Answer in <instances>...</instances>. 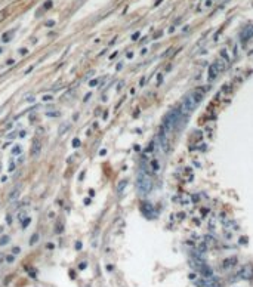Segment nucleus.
I'll list each match as a JSON object with an SVG mask.
<instances>
[{
  "instance_id": "3",
  "label": "nucleus",
  "mask_w": 253,
  "mask_h": 287,
  "mask_svg": "<svg viewBox=\"0 0 253 287\" xmlns=\"http://www.w3.org/2000/svg\"><path fill=\"white\" fill-rule=\"evenodd\" d=\"M196 107H197V102H196V99L193 98V95L191 93L186 95L184 98V101H182V111H184L185 114H191L196 110Z\"/></svg>"
},
{
  "instance_id": "37",
  "label": "nucleus",
  "mask_w": 253,
  "mask_h": 287,
  "mask_svg": "<svg viewBox=\"0 0 253 287\" xmlns=\"http://www.w3.org/2000/svg\"><path fill=\"white\" fill-rule=\"evenodd\" d=\"M138 37H139V33H135V34L132 36V40H136Z\"/></svg>"
},
{
  "instance_id": "13",
  "label": "nucleus",
  "mask_w": 253,
  "mask_h": 287,
  "mask_svg": "<svg viewBox=\"0 0 253 287\" xmlns=\"http://www.w3.org/2000/svg\"><path fill=\"white\" fill-rule=\"evenodd\" d=\"M198 271L203 274V277H213V271H212V268H210V266H207L206 264L203 265V266H201Z\"/></svg>"
},
{
  "instance_id": "6",
  "label": "nucleus",
  "mask_w": 253,
  "mask_h": 287,
  "mask_svg": "<svg viewBox=\"0 0 253 287\" xmlns=\"http://www.w3.org/2000/svg\"><path fill=\"white\" fill-rule=\"evenodd\" d=\"M159 144H160L161 149L164 151V152H167L169 151V139H167V132L161 127L160 132H159Z\"/></svg>"
},
{
  "instance_id": "20",
  "label": "nucleus",
  "mask_w": 253,
  "mask_h": 287,
  "mask_svg": "<svg viewBox=\"0 0 253 287\" xmlns=\"http://www.w3.org/2000/svg\"><path fill=\"white\" fill-rule=\"evenodd\" d=\"M30 222H31V218H28V216H27V218H25V220H22V224H21V225H22V230H24V228H27V227L30 225Z\"/></svg>"
},
{
  "instance_id": "24",
  "label": "nucleus",
  "mask_w": 253,
  "mask_h": 287,
  "mask_svg": "<svg viewBox=\"0 0 253 287\" xmlns=\"http://www.w3.org/2000/svg\"><path fill=\"white\" fill-rule=\"evenodd\" d=\"M79 145H80V139H77V138H76L74 141H73V147H74V148H77Z\"/></svg>"
},
{
  "instance_id": "12",
  "label": "nucleus",
  "mask_w": 253,
  "mask_h": 287,
  "mask_svg": "<svg viewBox=\"0 0 253 287\" xmlns=\"http://www.w3.org/2000/svg\"><path fill=\"white\" fill-rule=\"evenodd\" d=\"M191 95H193V98L196 99L197 104H200L201 101H203V98H204V92H203V89H196V91L191 93Z\"/></svg>"
},
{
  "instance_id": "15",
  "label": "nucleus",
  "mask_w": 253,
  "mask_h": 287,
  "mask_svg": "<svg viewBox=\"0 0 253 287\" xmlns=\"http://www.w3.org/2000/svg\"><path fill=\"white\" fill-rule=\"evenodd\" d=\"M13 34H15V31H13V30H11V31H6L5 34L2 36V40H3L5 43H8V42H9V39H11V37H13Z\"/></svg>"
},
{
  "instance_id": "23",
  "label": "nucleus",
  "mask_w": 253,
  "mask_h": 287,
  "mask_svg": "<svg viewBox=\"0 0 253 287\" xmlns=\"http://www.w3.org/2000/svg\"><path fill=\"white\" fill-rule=\"evenodd\" d=\"M221 56L224 58L225 61H230V56H228V53H227V50L224 49V50H221Z\"/></svg>"
},
{
  "instance_id": "21",
  "label": "nucleus",
  "mask_w": 253,
  "mask_h": 287,
  "mask_svg": "<svg viewBox=\"0 0 253 287\" xmlns=\"http://www.w3.org/2000/svg\"><path fill=\"white\" fill-rule=\"evenodd\" d=\"M8 243H9V237H8V235H5V237L0 238V246H5V244H8Z\"/></svg>"
},
{
  "instance_id": "10",
  "label": "nucleus",
  "mask_w": 253,
  "mask_h": 287,
  "mask_svg": "<svg viewBox=\"0 0 253 287\" xmlns=\"http://www.w3.org/2000/svg\"><path fill=\"white\" fill-rule=\"evenodd\" d=\"M252 37H253V25H250V27H247V28L243 31L241 40H243V42H249Z\"/></svg>"
},
{
  "instance_id": "9",
  "label": "nucleus",
  "mask_w": 253,
  "mask_h": 287,
  "mask_svg": "<svg viewBox=\"0 0 253 287\" xmlns=\"http://www.w3.org/2000/svg\"><path fill=\"white\" fill-rule=\"evenodd\" d=\"M40 149H42V144H40V141H34V144H33V147H31V157H33V159L39 157Z\"/></svg>"
},
{
  "instance_id": "30",
  "label": "nucleus",
  "mask_w": 253,
  "mask_h": 287,
  "mask_svg": "<svg viewBox=\"0 0 253 287\" xmlns=\"http://www.w3.org/2000/svg\"><path fill=\"white\" fill-rule=\"evenodd\" d=\"M12 252H13V255H18V253L21 252V249H19V247H13V249H12Z\"/></svg>"
},
{
  "instance_id": "16",
  "label": "nucleus",
  "mask_w": 253,
  "mask_h": 287,
  "mask_svg": "<svg viewBox=\"0 0 253 287\" xmlns=\"http://www.w3.org/2000/svg\"><path fill=\"white\" fill-rule=\"evenodd\" d=\"M237 264V258H231V259H227L224 262V268H230V266H234Z\"/></svg>"
},
{
  "instance_id": "29",
  "label": "nucleus",
  "mask_w": 253,
  "mask_h": 287,
  "mask_svg": "<svg viewBox=\"0 0 253 287\" xmlns=\"http://www.w3.org/2000/svg\"><path fill=\"white\" fill-rule=\"evenodd\" d=\"M52 99H53V98H52L50 95H45V96H43V101H52Z\"/></svg>"
},
{
  "instance_id": "2",
  "label": "nucleus",
  "mask_w": 253,
  "mask_h": 287,
  "mask_svg": "<svg viewBox=\"0 0 253 287\" xmlns=\"http://www.w3.org/2000/svg\"><path fill=\"white\" fill-rule=\"evenodd\" d=\"M179 115H181V113L178 110H173L170 113H167V114L164 115V118H163V126L161 127L169 133L173 127L176 126V123L179 121Z\"/></svg>"
},
{
  "instance_id": "11",
  "label": "nucleus",
  "mask_w": 253,
  "mask_h": 287,
  "mask_svg": "<svg viewBox=\"0 0 253 287\" xmlns=\"http://www.w3.org/2000/svg\"><path fill=\"white\" fill-rule=\"evenodd\" d=\"M142 212H144V215L148 216V218H152V216H154V209H152L151 204H148V203H144V204H142Z\"/></svg>"
},
{
  "instance_id": "8",
  "label": "nucleus",
  "mask_w": 253,
  "mask_h": 287,
  "mask_svg": "<svg viewBox=\"0 0 253 287\" xmlns=\"http://www.w3.org/2000/svg\"><path fill=\"white\" fill-rule=\"evenodd\" d=\"M219 71L218 68L215 67V64H210L209 65V68H207V77H209V80H215L216 77H218Z\"/></svg>"
},
{
  "instance_id": "19",
  "label": "nucleus",
  "mask_w": 253,
  "mask_h": 287,
  "mask_svg": "<svg viewBox=\"0 0 253 287\" xmlns=\"http://www.w3.org/2000/svg\"><path fill=\"white\" fill-rule=\"evenodd\" d=\"M37 241H39V234H33V237H31V240H30V246H34Z\"/></svg>"
},
{
  "instance_id": "5",
  "label": "nucleus",
  "mask_w": 253,
  "mask_h": 287,
  "mask_svg": "<svg viewBox=\"0 0 253 287\" xmlns=\"http://www.w3.org/2000/svg\"><path fill=\"white\" fill-rule=\"evenodd\" d=\"M237 278H243V280H252L253 278V265L252 264H246L240 269Z\"/></svg>"
},
{
  "instance_id": "33",
  "label": "nucleus",
  "mask_w": 253,
  "mask_h": 287,
  "mask_svg": "<svg viewBox=\"0 0 253 287\" xmlns=\"http://www.w3.org/2000/svg\"><path fill=\"white\" fill-rule=\"evenodd\" d=\"M19 53H21V55H27L28 50H27V49H19Z\"/></svg>"
},
{
  "instance_id": "17",
  "label": "nucleus",
  "mask_w": 253,
  "mask_h": 287,
  "mask_svg": "<svg viewBox=\"0 0 253 287\" xmlns=\"http://www.w3.org/2000/svg\"><path fill=\"white\" fill-rule=\"evenodd\" d=\"M215 67L218 68V71H219V73H222V71L225 70V62L219 59V61H216V62H215Z\"/></svg>"
},
{
  "instance_id": "35",
  "label": "nucleus",
  "mask_w": 253,
  "mask_h": 287,
  "mask_svg": "<svg viewBox=\"0 0 253 287\" xmlns=\"http://www.w3.org/2000/svg\"><path fill=\"white\" fill-rule=\"evenodd\" d=\"M86 266H87V264H86V262H81V264H80V269H84Z\"/></svg>"
},
{
  "instance_id": "4",
  "label": "nucleus",
  "mask_w": 253,
  "mask_h": 287,
  "mask_svg": "<svg viewBox=\"0 0 253 287\" xmlns=\"http://www.w3.org/2000/svg\"><path fill=\"white\" fill-rule=\"evenodd\" d=\"M196 286L197 287H221V283L218 280H215L213 277H204L196 280Z\"/></svg>"
},
{
  "instance_id": "38",
  "label": "nucleus",
  "mask_w": 253,
  "mask_h": 287,
  "mask_svg": "<svg viewBox=\"0 0 253 287\" xmlns=\"http://www.w3.org/2000/svg\"><path fill=\"white\" fill-rule=\"evenodd\" d=\"M105 154H107V149H101L99 151V155H105Z\"/></svg>"
},
{
  "instance_id": "40",
  "label": "nucleus",
  "mask_w": 253,
  "mask_h": 287,
  "mask_svg": "<svg viewBox=\"0 0 253 287\" xmlns=\"http://www.w3.org/2000/svg\"><path fill=\"white\" fill-rule=\"evenodd\" d=\"M2 50H3V49H2V47H0V53H2Z\"/></svg>"
},
{
  "instance_id": "32",
  "label": "nucleus",
  "mask_w": 253,
  "mask_h": 287,
  "mask_svg": "<svg viewBox=\"0 0 253 287\" xmlns=\"http://www.w3.org/2000/svg\"><path fill=\"white\" fill-rule=\"evenodd\" d=\"M24 216H27V212H25V210H22V212L19 213V219H24Z\"/></svg>"
},
{
  "instance_id": "22",
  "label": "nucleus",
  "mask_w": 253,
  "mask_h": 287,
  "mask_svg": "<svg viewBox=\"0 0 253 287\" xmlns=\"http://www.w3.org/2000/svg\"><path fill=\"white\" fill-rule=\"evenodd\" d=\"M151 166H152V170H154V172H157V170H159V163H157V160L151 161Z\"/></svg>"
},
{
  "instance_id": "28",
  "label": "nucleus",
  "mask_w": 253,
  "mask_h": 287,
  "mask_svg": "<svg viewBox=\"0 0 253 287\" xmlns=\"http://www.w3.org/2000/svg\"><path fill=\"white\" fill-rule=\"evenodd\" d=\"M59 113H46V117H58Z\"/></svg>"
},
{
  "instance_id": "26",
  "label": "nucleus",
  "mask_w": 253,
  "mask_h": 287,
  "mask_svg": "<svg viewBox=\"0 0 253 287\" xmlns=\"http://www.w3.org/2000/svg\"><path fill=\"white\" fill-rule=\"evenodd\" d=\"M13 261H15V258H13V256H12V255H9V256H8V258H6V262H8V264H12V262H13Z\"/></svg>"
},
{
  "instance_id": "14",
  "label": "nucleus",
  "mask_w": 253,
  "mask_h": 287,
  "mask_svg": "<svg viewBox=\"0 0 253 287\" xmlns=\"http://www.w3.org/2000/svg\"><path fill=\"white\" fill-rule=\"evenodd\" d=\"M127 186V181L126 179H123V181H120V184L117 185V193L118 194H121L123 191H125V188Z\"/></svg>"
},
{
  "instance_id": "27",
  "label": "nucleus",
  "mask_w": 253,
  "mask_h": 287,
  "mask_svg": "<svg viewBox=\"0 0 253 287\" xmlns=\"http://www.w3.org/2000/svg\"><path fill=\"white\" fill-rule=\"evenodd\" d=\"M96 84H98V79H95V80H91V81H89V86H91V87L96 86Z\"/></svg>"
},
{
  "instance_id": "39",
  "label": "nucleus",
  "mask_w": 253,
  "mask_h": 287,
  "mask_svg": "<svg viewBox=\"0 0 253 287\" xmlns=\"http://www.w3.org/2000/svg\"><path fill=\"white\" fill-rule=\"evenodd\" d=\"M22 161H24V157H19V159H18V163H19V164H21Z\"/></svg>"
},
{
  "instance_id": "18",
  "label": "nucleus",
  "mask_w": 253,
  "mask_h": 287,
  "mask_svg": "<svg viewBox=\"0 0 253 287\" xmlns=\"http://www.w3.org/2000/svg\"><path fill=\"white\" fill-rule=\"evenodd\" d=\"M21 151H22V148H21L19 145H15V148L12 149V154H13V155H18V154H21Z\"/></svg>"
},
{
  "instance_id": "34",
  "label": "nucleus",
  "mask_w": 253,
  "mask_h": 287,
  "mask_svg": "<svg viewBox=\"0 0 253 287\" xmlns=\"http://www.w3.org/2000/svg\"><path fill=\"white\" fill-rule=\"evenodd\" d=\"M34 101H36V98H34V96H30V98L27 99V102H34Z\"/></svg>"
},
{
  "instance_id": "7",
  "label": "nucleus",
  "mask_w": 253,
  "mask_h": 287,
  "mask_svg": "<svg viewBox=\"0 0 253 287\" xmlns=\"http://www.w3.org/2000/svg\"><path fill=\"white\" fill-rule=\"evenodd\" d=\"M21 190H22L21 185H16L11 193H9V201H16V200L19 198V195H21Z\"/></svg>"
},
{
  "instance_id": "36",
  "label": "nucleus",
  "mask_w": 253,
  "mask_h": 287,
  "mask_svg": "<svg viewBox=\"0 0 253 287\" xmlns=\"http://www.w3.org/2000/svg\"><path fill=\"white\" fill-rule=\"evenodd\" d=\"M46 25H47V27H53V25H55V21H49Z\"/></svg>"
},
{
  "instance_id": "25",
  "label": "nucleus",
  "mask_w": 253,
  "mask_h": 287,
  "mask_svg": "<svg viewBox=\"0 0 253 287\" xmlns=\"http://www.w3.org/2000/svg\"><path fill=\"white\" fill-rule=\"evenodd\" d=\"M13 170H15V163H13V161H11V163H9V170H8V172H13Z\"/></svg>"
},
{
  "instance_id": "1",
  "label": "nucleus",
  "mask_w": 253,
  "mask_h": 287,
  "mask_svg": "<svg viewBox=\"0 0 253 287\" xmlns=\"http://www.w3.org/2000/svg\"><path fill=\"white\" fill-rule=\"evenodd\" d=\"M136 190L141 195H147L152 190V181L144 172L138 173V176H136Z\"/></svg>"
},
{
  "instance_id": "31",
  "label": "nucleus",
  "mask_w": 253,
  "mask_h": 287,
  "mask_svg": "<svg viewBox=\"0 0 253 287\" xmlns=\"http://www.w3.org/2000/svg\"><path fill=\"white\" fill-rule=\"evenodd\" d=\"M50 6H52V2H50V0H49V2H46V3H45V9H49Z\"/></svg>"
}]
</instances>
